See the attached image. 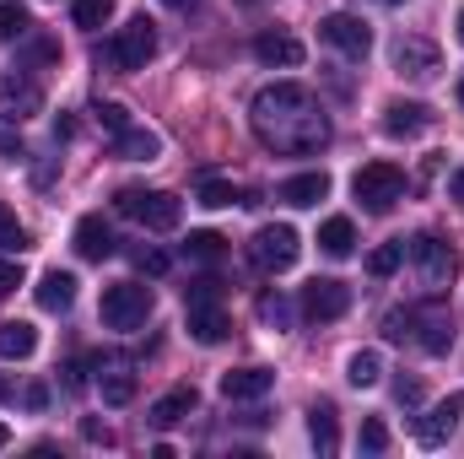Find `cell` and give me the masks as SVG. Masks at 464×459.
<instances>
[{"label": "cell", "mask_w": 464, "mask_h": 459, "mask_svg": "<svg viewBox=\"0 0 464 459\" xmlns=\"http://www.w3.org/2000/svg\"><path fill=\"white\" fill-rule=\"evenodd\" d=\"M308 438H314V449L324 459L341 449V427H335V405H330V400H319V405L308 411Z\"/></svg>", "instance_id": "7402d4cb"}, {"label": "cell", "mask_w": 464, "mask_h": 459, "mask_svg": "<svg viewBox=\"0 0 464 459\" xmlns=\"http://www.w3.org/2000/svg\"><path fill=\"white\" fill-rule=\"evenodd\" d=\"M92 114H98V124H103L109 135H124V130H130V109H124V103H98Z\"/></svg>", "instance_id": "e575fe53"}, {"label": "cell", "mask_w": 464, "mask_h": 459, "mask_svg": "<svg viewBox=\"0 0 464 459\" xmlns=\"http://www.w3.org/2000/svg\"><path fill=\"white\" fill-rule=\"evenodd\" d=\"M103 400H109V405H130V400H135V373L109 367V373H103Z\"/></svg>", "instance_id": "f546056e"}, {"label": "cell", "mask_w": 464, "mask_h": 459, "mask_svg": "<svg viewBox=\"0 0 464 459\" xmlns=\"http://www.w3.org/2000/svg\"><path fill=\"white\" fill-rule=\"evenodd\" d=\"M270 384H276L270 367H232V373H222V395L227 400H259V395H270Z\"/></svg>", "instance_id": "ac0fdd59"}, {"label": "cell", "mask_w": 464, "mask_h": 459, "mask_svg": "<svg viewBox=\"0 0 464 459\" xmlns=\"http://www.w3.org/2000/svg\"><path fill=\"white\" fill-rule=\"evenodd\" d=\"M351 195L362 200V211L383 217V211H394L405 200V168H394V162H362L356 179H351Z\"/></svg>", "instance_id": "7a4b0ae2"}, {"label": "cell", "mask_w": 464, "mask_h": 459, "mask_svg": "<svg viewBox=\"0 0 464 459\" xmlns=\"http://www.w3.org/2000/svg\"><path fill=\"white\" fill-rule=\"evenodd\" d=\"M200 405V395H195V384H179V389H168L157 405H151V427H179L189 411Z\"/></svg>", "instance_id": "44dd1931"}, {"label": "cell", "mask_w": 464, "mask_h": 459, "mask_svg": "<svg viewBox=\"0 0 464 459\" xmlns=\"http://www.w3.org/2000/svg\"><path fill=\"white\" fill-rule=\"evenodd\" d=\"M151 308H157V298L140 281H119V287L103 292V325L109 330H140L151 319Z\"/></svg>", "instance_id": "277c9868"}, {"label": "cell", "mask_w": 464, "mask_h": 459, "mask_svg": "<svg viewBox=\"0 0 464 459\" xmlns=\"http://www.w3.org/2000/svg\"><path fill=\"white\" fill-rule=\"evenodd\" d=\"M22 400H27V411H44V405H49V389H44V384H33Z\"/></svg>", "instance_id": "ee69618b"}, {"label": "cell", "mask_w": 464, "mask_h": 459, "mask_svg": "<svg viewBox=\"0 0 464 459\" xmlns=\"http://www.w3.org/2000/svg\"><path fill=\"white\" fill-rule=\"evenodd\" d=\"M324 195H330V173H297V179H286V184L276 190V200H281V206H297V211H303V206H319Z\"/></svg>", "instance_id": "d6986e66"}, {"label": "cell", "mask_w": 464, "mask_h": 459, "mask_svg": "<svg viewBox=\"0 0 464 459\" xmlns=\"http://www.w3.org/2000/svg\"><path fill=\"white\" fill-rule=\"evenodd\" d=\"M0 157H11V162H22V157H27V146H22L16 135H0Z\"/></svg>", "instance_id": "7bdbcfd3"}, {"label": "cell", "mask_w": 464, "mask_h": 459, "mask_svg": "<svg viewBox=\"0 0 464 459\" xmlns=\"http://www.w3.org/2000/svg\"><path fill=\"white\" fill-rule=\"evenodd\" d=\"M33 351H38V330H33L27 319H5V325H0V356H5V362H27Z\"/></svg>", "instance_id": "603a6c76"}, {"label": "cell", "mask_w": 464, "mask_h": 459, "mask_svg": "<svg viewBox=\"0 0 464 459\" xmlns=\"http://www.w3.org/2000/svg\"><path fill=\"white\" fill-rule=\"evenodd\" d=\"M459 103H464V82H459Z\"/></svg>", "instance_id": "816d5d0a"}, {"label": "cell", "mask_w": 464, "mask_h": 459, "mask_svg": "<svg viewBox=\"0 0 464 459\" xmlns=\"http://www.w3.org/2000/svg\"><path fill=\"white\" fill-rule=\"evenodd\" d=\"M319 38L335 44V49L351 54V60H362V54L372 49V27H367L362 16H351V11H330V16L319 22Z\"/></svg>", "instance_id": "30bf717a"}, {"label": "cell", "mask_w": 464, "mask_h": 459, "mask_svg": "<svg viewBox=\"0 0 464 459\" xmlns=\"http://www.w3.org/2000/svg\"><path fill=\"white\" fill-rule=\"evenodd\" d=\"M411 341L421 346V351H432V356H443L449 346H454V314L449 308H411Z\"/></svg>", "instance_id": "8fae6325"}, {"label": "cell", "mask_w": 464, "mask_h": 459, "mask_svg": "<svg viewBox=\"0 0 464 459\" xmlns=\"http://www.w3.org/2000/svg\"><path fill=\"white\" fill-rule=\"evenodd\" d=\"M71 16H76V27H87V33H92V27H103V22L114 16V0H76V5H71Z\"/></svg>", "instance_id": "1f68e13d"}, {"label": "cell", "mask_w": 464, "mask_h": 459, "mask_svg": "<svg viewBox=\"0 0 464 459\" xmlns=\"http://www.w3.org/2000/svg\"><path fill=\"white\" fill-rule=\"evenodd\" d=\"M248 124L259 135V146L281 151V157H308L319 146H330V114L319 109V98L297 82H276L248 103Z\"/></svg>", "instance_id": "6da1fadb"}, {"label": "cell", "mask_w": 464, "mask_h": 459, "mask_svg": "<svg viewBox=\"0 0 464 459\" xmlns=\"http://www.w3.org/2000/svg\"><path fill=\"white\" fill-rule=\"evenodd\" d=\"M383 5H400V0H383Z\"/></svg>", "instance_id": "f5cc1de1"}, {"label": "cell", "mask_w": 464, "mask_h": 459, "mask_svg": "<svg viewBox=\"0 0 464 459\" xmlns=\"http://www.w3.org/2000/svg\"><path fill=\"white\" fill-rule=\"evenodd\" d=\"M254 314H259L265 325H276V330H286V325H292V303H286L281 292H259V303H254Z\"/></svg>", "instance_id": "f1b7e54d"}, {"label": "cell", "mask_w": 464, "mask_h": 459, "mask_svg": "<svg viewBox=\"0 0 464 459\" xmlns=\"http://www.w3.org/2000/svg\"><path fill=\"white\" fill-rule=\"evenodd\" d=\"M71 243H76V254H82V259H98V265H103V259L114 254V228H109L103 217H82Z\"/></svg>", "instance_id": "2e32d148"}, {"label": "cell", "mask_w": 464, "mask_h": 459, "mask_svg": "<svg viewBox=\"0 0 464 459\" xmlns=\"http://www.w3.org/2000/svg\"><path fill=\"white\" fill-rule=\"evenodd\" d=\"M184 254L211 265V259H222V254H227V238H222V232H189V238H184Z\"/></svg>", "instance_id": "83f0119b"}, {"label": "cell", "mask_w": 464, "mask_h": 459, "mask_svg": "<svg viewBox=\"0 0 464 459\" xmlns=\"http://www.w3.org/2000/svg\"><path fill=\"white\" fill-rule=\"evenodd\" d=\"M200 206L227 211V206H237V190H232L227 179H206V184H200Z\"/></svg>", "instance_id": "d6a6232c"}, {"label": "cell", "mask_w": 464, "mask_h": 459, "mask_svg": "<svg viewBox=\"0 0 464 459\" xmlns=\"http://www.w3.org/2000/svg\"><path fill=\"white\" fill-rule=\"evenodd\" d=\"M449 195L464 206V168H454V179H449Z\"/></svg>", "instance_id": "bcb514c9"}, {"label": "cell", "mask_w": 464, "mask_h": 459, "mask_svg": "<svg viewBox=\"0 0 464 459\" xmlns=\"http://www.w3.org/2000/svg\"><path fill=\"white\" fill-rule=\"evenodd\" d=\"M184 303H222V281L217 276H200L195 287H184Z\"/></svg>", "instance_id": "8d00e7d4"}, {"label": "cell", "mask_w": 464, "mask_h": 459, "mask_svg": "<svg viewBox=\"0 0 464 459\" xmlns=\"http://www.w3.org/2000/svg\"><path fill=\"white\" fill-rule=\"evenodd\" d=\"M394 71L411 76V82H432V76L443 71V54H438V44H427V38H400V44H394Z\"/></svg>", "instance_id": "4fadbf2b"}, {"label": "cell", "mask_w": 464, "mask_h": 459, "mask_svg": "<svg viewBox=\"0 0 464 459\" xmlns=\"http://www.w3.org/2000/svg\"><path fill=\"white\" fill-rule=\"evenodd\" d=\"M394 400H400V405H421V384H416V378H400V384H394Z\"/></svg>", "instance_id": "ab89813d"}, {"label": "cell", "mask_w": 464, "mask_h": 459, "mask_svg": "<svg viewBox=\"0 0 464 459\" xmlns=\"http://www.w3.org/2000/svg\"><path fill=\"white\" fill-rule=\"evenodd\" d=\"M400 259H405V243H383V249H372V254H367V276H378V281H383V276H394V270H400Z\"/></svg>", "instance_id": "4dcf8cb0"}, {"label": "cell", "mask_w": 464, "mask_h": 459, "mask_svg": "<svg viewBox=\"0 0 464 459\" xmlns=\"http://www.w3.org/2000/svg\"><path fill=\"white\" fill-rule=\"evenodd\" d=\"M5 444H11V427H5V422H0V449H5Z\"/></svg>", "instance_id": "681fc988"}, {"label": "cell", "mask_w": 464, "mask_h": 459, "mask_svg": "<svg viewBox=\"0 0 464 459\" xmlns=\"http://www.w3.org/2000/svg\"><path fill=\"white\" fill-rule=\"evenodd\" d=\"M346 378L356 384V389H372V384L383 378V356H378V351H351L346 356Z\"/></svg>", "instance_id": "4316f807"}, {"label": "cell", "mask_w": 464, "mask_h": 459, "mask_svg": "<svg viewBox=\"0 0 464 459\" xmlns=\"http://www.w3.org/2000/svg\"><path fill=\"white\" fill-rule=\"evenodd\" d=\"M297 254H303V238H297V228H286V222L259 228V232H254V243H248V259H254L265 276L292 270V265H297Z\"/></svg>", "instance_id": "5b68a950"}, {"label": "cell", "mask_w": 464, "mask_h": 459, "mask_svg": "<svg viewBox=\"0 0 464 459\" xmlns=\"http://www.w3.org/2000/svg\"><path fill=\"white\" fill-rule=\"evenodd\" d=\"M82 438H87V444H114V433H109L103 422H92V416L82 422Z\"/></svg>", "instance_id": "b9f144b4"}, {"label": "cell", "mask_w": 464, "mask_h": 459, "mask_svg": "<svg viewBox=\"0 0 464 459\" xmlns=\"http://www.w3.org/2000/svg\"><path fill=\"white\" fill-rule=\"evenodd\" d=\"M33 114H44V87L27 71H5L0 76V124H27Z\"/></svg>", "instance_id": "8992f818"}, {"label": "cell", "mask_w": 464, "mask_h": 459, "mask_svg": "<svg viewBox=\"0 0 464 459\" xmlns=\"http://www.w3.org/2000/svg\"><path fill=\"white\" fill-rule=\"evenodd\" d=\"M464 416V395H449V400H438L421 422H416V444L421 449H443L449 438H454V427H459Z\"/></svg>", "instance_id": "7c38bea8"}, {"label": "cell", "mask_w": 464, "mask_h": 459, "mask_svg": "<svg viewBox=\"0 0 464 459\" xmlns=\"http://www.w3.org/2000/svg\"><path fill=\"white\" fill-rule=\"evenodd\" d=\"M184 325H189V336L200 346H222L232 336V319L222 314V303H189V319Z\"/></svg>", "instance_id": "9a60e30c"}, {"label": "cell", "mask_w": 464, "mask_h": 459, "mask_svg": "<svg viewBox=\"0 0 464 459\" xmlns=\"http://www.w3.org/2000/svg\"><path fill=\"white\" fill-rule=\"evenodd\" d=\"M459 44H464V5H459Z\"/></svg>", "instance_id": "f907efd6"}, {"label": "cell", "mask_w": 464, "mask_h": 459, "mask_svg": "<svg viewBox=\"0 0 464 459\" xmlns=\"http://www.w3.org/2000/svg\"><path fill=\"white\" fill-rule=\"evenodd\" d=\"M33 33V11L22 0H0V44H16Z\"/></svg>", "instance_id": "484cf974"}, {"label": "cell", "mask_w": 464, "mask_h": 459, "mask_svg": "<svg viewBox=\"0 0 464 459\" xmlns=\"http://www.w3.org/2000/svg\"><path fill=\"white\" fill-rule=\"evenodd\" d=\"M356 444H362L367 454H383V449H389V427H383L378 416H367V422H362V438H356Z\"/></svg>", "instance_id": "d590c367"}, {"label": "cell", "mask_w": 464, "mask_h": 459, "mask_svg": "<svg viewBox=\"0 0 464 459\" xmlns=\"http://www.w3.org/2000/svg\"><path fill=\"white\" fill-rule=\"evenodd\" d=\"M346 308H351V287L346 281H335V276H314V281L303 287V314H308L314 325L346 319Z\"/></svg>", "instance_id": "ba28073f"}, {"label": "cell", "mask_w": 464, "mask_h": 459, "mask_svg": "<svg viewBox=\"0 0 464 459\" xmlns=\"http://www.w3.org/2000/svg\"><path fill=\"white\" fill-rule=\"evenodd\" d=\"M33 292H38V308H44V314H65V308L76 303V276H71V270H44V281H38Z\"/></svg>", "instance_id": "ffe728a7"}, {"label": "cell", "mask_w": 464, "mask_h": 459, "mask_svg": "<svg viewBox=\"0 0 464 459\" xmlns=\"http://www.w3.org/2000/svg\"><path fill=\"white\" fill-rule=\"evenodd\" d=\"M303 54H308V49H303L292 33H259V38H254V60L270 65V71H276V65H281V71L303 65Z\"/></svg>", "instance_id": "5bb4252c"}, {"label": "cell", "mask_w": 464, "mask_h": 459, "mask_svg": "<svg viewBox=\"0 0 464 459\" xmlns=\"http://www.w3.org/2000/svg\"><path fill=\"white\" fill-rule=\"evenodd\" d=\"M135 265H140L146 276H162V270H168V254H157V249H140V254H135Z\"/></svg>", "instance_id": "f35d334b"}, {"label": "cell", "mask_w": 464, "mask_h": 459, "mask_svg": "<svg viewBox=\"0 0 464 459\" xmlns=\"http://www.w3.org/2000/svg\"><path fill=\"white\" fill-rule=\"evenodd\" d=\"M16 287H22V265L0 259V298H5V292H16Z\"/></svg>", "instance_id": "60d3db41"}, {"label": "cell", "mask_w": 464, "mask_h": 459, "mask_svg": "<svg viewBox=\"0 0 464 459\" xmlns=\"http://www.w3.org/2000/svg\"><path fill=\"white\" fill-rule=\"evenodd\" d=\"M114 206H119V217H130V222H140L151 232H173L184 222V200L168 195V190H119Z\"/></svg>", "instance_id": "3957f363"}, {"label": "cell", "mask_w": 464, "mask_h": 459, "mask_svg": "<svg viewBox=\"0 0 464 459\" xmlns=\"http://www.w3.org/2000/svg\"><path fill=\"white\" fill-rule=\"evenodd\" d=\"M151 54H157V27H151L146 16L124 22V27L114 33V44H109V60H114L119 71H146Z\"/></svg>", "instance_id": "52a82bcc"}, {"label": "cell", "mask_w": 464, "mask_h": 459, "mask_svg": "<svg viewBox=\"0 0 464 459\" xmlns=\"http://www.w3.org/2000/svg\"><path fill=\"white\" fill-rule=\"evenodd\" d=\"M76 135V119H54V141H71Z\"/></svg>", "instance_id": "f6af8a7d"}, {"label": "cell", "mask_w": 464, "mask_h": 459, "mask_svg": "<svg viewBox=\"0 0 464 459\" xmlns=\"http://www.w3.org/2000/svg\"><path fill=\"white\" fill-rule=\"evenodd\" d=\"M319 249H324L330 259H346L351 249H356V228H351V217H330V222L319 228Z\"/></svg>", "instance_id": "d4e9b609"}, {"label": "cell", "mask_w": 464, "mask_h": 459, "mask_svg": "<svg viewBox=\"0 0 464 459\" xmlns=\"http://www.w3.org/2000/svg\"><path fill=\"white\" fill-rule=\"evenodd\" d=\"M119 157H124V162H157V157H162V135L130 124V130L119 135Z\"/></svg>", "instance_id": "cb8c5ba5"}, {"label": "cell", "mask_w": 464, "mask_h": 459, "mask_svg": "<svg viewBox=\"0 0 464 459\" xmlns=\"http://www.w3.org/2000/svg\"><path fill=\"white\" fill-rule=\"evenodd\" d=\"M0 249H5V254H22V249H27V228H22L5 206H0Z\"/></svg>", "instance_id": "836d02e7"}, {"label": "cell", "mask_w": 464, "mask_h": 459, "mask_svg": "<svg viewBox=\"0 0 464 459\" xmlns=\"http://www.w3.org/2000/svg\"><path fill=\"white\" fill-rule=\"evenodd\" d=\"M5 400H11V378L0 373V405H5Z\"/></svg>", "instance_id": "7dc6e473"}, {"label": "cell", "mask_w": 464, "mask_h": 459, "mask_svg": "<svg viewBox=\"0 0 464 459\" xmlns=\"http://www.w3.org/2000/svg\"><path fill=\"white\" fill-rule=\"evenodd\" d=\"M427 124H432V109L427 103H389L383 109V135H394V141H411Z\"/></svg>", "instance_id": "e0dca14e"}, {"label": "cell", "mask_w": 464, "mask_h": 459, "mask_svg": "<svg viewBox=\"0 0 464 459\" xmlns=\"http://www.w3.org/2000/svg\"><path fill=\"white\" fill-rule=\"evenodd\" d=\"M405 254L416 259V270H421V281H427V287H443V281L459 270V254H454L443 238H432V232L411 238V243H405Z\"/></svg>", "instance_id": "9c48e42d"}, {"label": "cell", "mask_w": 464, "mask_h": 459, "mask_svg": "<svg viewBox=\"0 0 464 459\" xmlns=\"http://www.w3.org/2000/svg\"><path fill=\"white\" fill-rule=\"evenodd\" d=\"M162 5H173V11H189V5H195V0H162Z\"/></svg>", "instance_id": "c3c4849f"}, {"label": "cell", "mask_w": 464, "mask_h": 459, "mask_svg": "<svg viewBox=\"0 0 464 459\" xmlns=\"http://www.w3.org/2000/svg\"><path fill=\"white\" fill-rule=\"evenodd\" d=\"M383 336H389V341H411V308H405V314H389V319H383Z\"/></svg>", "instance_id": "74e56055"}]
</instances>
